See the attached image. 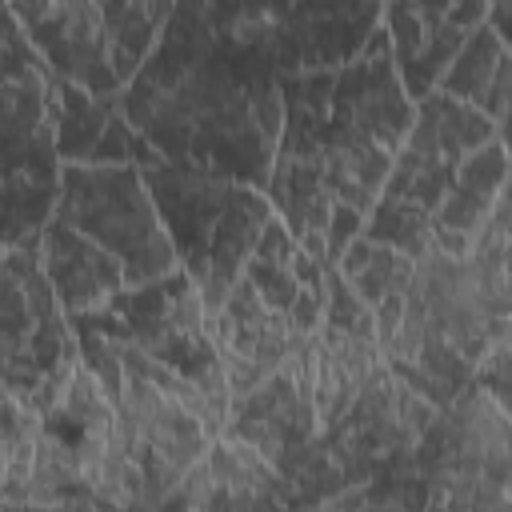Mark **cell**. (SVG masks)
Wrapping results in <instances>:
<instances>
[{
	"label": "cell",
	"instance_id": "obj_1",
	"mask_svg": "<svg viewBox=\"0 0 512 512\" xmlns=\"http://www.w3.org/2000/svg\"><path fill=\"white\" fill-rule=\"evenodd\" d=\"M284 80L272 4H172L120 108L160 160L264 192Z\"/></svg>",
	"mask_w": 512,
	"mask_h": 512
},
{
	"label": "cell",
	"instance_id": "obj_2",
	"mask_svg": "<svg viewBox=\"0 0 512 512\" xmlns=\"http://www.w3.org/2000/svg\"><path fill=\"white\" fill-rule=\"evenodd\" d=\"M284 116L264 196L284 232L324 264L360 236L384 176L412 128L384 28L336 72L288 76Z\"/></svg>",
	"mask_w": 512,
	"mask_h": 512
},
{
	"label": "cell",
	"instance_id": "obj_3",
	"mask_svg": "<svg viewBox=\"0 0 512 512\" xmlns=\"http://www.w3.org/2000/svg\"><path fill=\"white\" fill-rule=\"evenodd\" d=\"M508 196L464 256L420 252L400 292L372 308L384 368L432 408L472 388L480 360L508 340Z\"/></svg>",
	"mask_w": 512,
	"mask_h": 512
},
{
	"label": "cell",
	"instance_id": "obj_4",
	"mask_svg": "<svg viewBox=\"0 0 512 512\" xmlns=\"http://www.w3.org/2000/svg\"><path fill=\"white\" fill-rule=\"evenodd\" d=\"M140 176L172 244L176 268L192 280L204 316H212L224 304L228 288L240 280L272 220L268 196L228 176L184 168L160 156L140 164Z\"/></svg>",
	"mask_w": 512,
	"mask_h": 512
},
{
	"label": "cell",
	"instance_id": "obj_5",
	"mask_svg": "<svg viewBox=\"0 0 512 512\" xmlns=\"http://www.w3.org/2000/svg\"><path fill=\"white\" fill-rule=\"evenodd\" d=\"M504 136L476 108L448 100L440 92L424 96L412 112V128L384 176V188L360 228V236L404 252L416 260L428 248V228L448 188L456 184L464 160Z\"/></svg>",
	"mask_w": 512,
	"mask_h": 512
},
{
	"label": "cell",
	"instance_id": "obj_6",
	"mask_svg": "<svg viewBox=\"0 0 512 512\" xmlns=\"http://www.w3.org/2000/svg\"><path fill=\"white\" fill-rule=\"evenodd\" d=\"M68 320L72 328H92L108 336L112 344L132 348L148 356L152 364H160L164 372H172L176 380H184L224 428L228 408H232L228 380H224V368H220V356L208 332L204 304L184 272H172L140 288H124L104 308L68 316Z\"/></svg>",
	"mask_w": 512,
	"mask_h": 512
},
{
	"label": "cell",
	"instance_id": "obj_7",
	"mask_svg": "<svg viewBox=\"0 0 512 512\" xmlns=\"http://www.w3.org/2000/svg\"><path fill=\"white\" fill-rule=\"evenodd\" d=\"M424 512H512L508 508V408L476 384L436 408L412 448Z\"/></svg>",
	"mask_w": 512,
	"mask_h": 512
},
{
	"label": "cell",
	"instance_id": "obj_8",
	"mask_svg": "<svg viewBox=\"0 0 512 512\" xmlns=\"http://www.w3.org/2000/svg\"><path fill=\"white\" fill-rule=\"evenodd\" d=\"M80 348L68 312L48 288L36 252L0 256V396L44 416L72 372Z\"/></svg>",
	"mask_w": 512,
	"mask_h": 512
},
{
	"label": "cell",
	"instance_id": "obj_9",
	"mask_svg": "<svg viewBox=\"0 0 512 512\" xmlns=\"http://www.w3.org/2000/svg\"><path fill=\"white\" fill-rule=\"evenodd\" d=\"M220 436L252 448L260 460H268L300 504H332L344 496V488L320 448L308 344H300L248 396L232 400Z\"/></svg>",
	"mask_w": 512,
	"mask_h": 512
},
{
	"label": "cell",
	"instance_id": "obj_10",
	"mask_svg": "<svg viewBox=\"0 0 512 512\" xmlns=\"http://www.w3.org/2000/svg\"><path fill=\"white\" fill-rule=\"evenodd\" d=\"M52 220L68 224L72 232L88 236L100 252H108L124 268L128 288L180 272L156 204L144 188V176L132 164H64Z\"/></svg>",
	"mask_w": 512,
	"mask_h": 512
},
{
	"label": "cell",
	"instance_id": "obj_11",
	"mask_svg": "<svg viewBox=\"0 0 512 512\" xmlns=\"http://www.w3.org/2000/svg\"><path fill=\"white\" fill-rule=\"evenodd\" d=\"M116 448V412L88 368H76L60 400L36 416L32 456V504L96 500Z\"/></svg>",
	"mask_w": 512,
	"mask_h": 512
},
{
	"label": "cell",
	"instance_id": "obj_12",
	"mask_svg": "<svg viewBox=\"0 0 512 512\" xmlns=\"http://www.w3.org/2000/svg\"><path fill=\"white\" fill-rule=\"evenodd\" d=\"M432 416L436 408L428 400H420L408 384H400L388 368H380L352 400V408L328 432H320V448L340 488L352 492L372 476H380L384 468L400 464L420 444Z\"/></svg>",
	"mask_w": 512,
	"mask_h": 512
},
{
	"label": "cell",
	"instance_id": "obj_13",
	"mask_svg": "<svg viewBox=\"0 0 512 512\" xmlns=\"http://www.w3.org/2000/svg\"><path fill=\"white\" fill-rule=\"evenodd\" d=\"M24 40L32 44L44 76L84 88L92 96H124V80L112 56V28L104 4H8Z\"/></svg>",
	"mask_w": 512,
	"mask_h": 512
},
{
	"label": "cell",
	"instance_id": "obj_14",
	"mask_svg": "<svg viewBox=\"0 0 512 512\" xmlns=\"http://www.w3.org/2000/svg\"><path fill=\"white\" fill-rule=\"evenodd\" d=\"M308 356H312L316 420H320V432H328L364 392V384L384 368L372 312L336 276V268L328 272V304H324L320 328L308 340Z\"/></svg>",
	"mask_w": 512,
	"mask_h": 512
},
{
	"label": "cell",
	"instance_id": "obj_15",
	"mask_svg": "<svg viewBox=\"0 0 512 512\" xmlns=\"http://www.w3.org/2000/svg\"><path fill=\"white\" fill-rule=\"evenodd\" d=\"M488 16V4L460 0V4H380V28L388 40V56L396 80L412 104L440 88V76Z\"/></svg>",
	"mask_w": 512,
	"mask_h": 512
},
{
	"label": "cell",
	"instance_id": "obj_16",
	"mask_svg": "<svg viewBox=\"0 0 512 512\" xmlns=\"http://www.w3.org/2000/svg\"><path fill=\"white\" fill-rule=\"evenodd\" d=\"M208 332H212V344H216L232 400L248 396L300 344H308V332H300L288 316L272 312L244 280H236L228 288L224 304L208 316Z\"/></svg>",
	"mask_w": 512,
	"mask_h": 512
},
{
	"label": "cell",
	"instance_id": "obj_17",
	"mask_svg": "<svg viewBox=\"0 0 512 512\" xmlns=\"http://www.w3.org/2000/svg\"><path fill=\"white\" fill-rule=\"evenodd\" d=\"M380 24V4H272V36L284 76L336 72L360 56Z\"/></svg>",
	"mask_w": 512,
	"mask_h": 512
},
{
	"label": "cell",
	"instance_id": "obj_18",
	"mask_svg": "<svg viewBox=\"0 0 512 512\" xmlns=\"http://www.w3.org/2000/svg\"><path fill=\"white\" fill-rule=\"evenodd\" d=\"M48 112L56 128V156L60 164H148L156 152L140 140V132L128 124L120 96H92L84 88L60 84L48 76Z\"/></svg>",
	"mask_w": 512,
	"mask_h": 512
},
{
	"label": "cell",
	"instance_id": "obj_19",
	"mask_svg": "<svg viewBox=\"0 0 512 512\" xmlns=\"http://www.w3.org/2000/svg\"><path fill=\"white\" fill-rule=\"evenodd\" d=\"M504 196H508V148H504V136H496L492 144H484L464 160L456 184L448 188L444 204L432 216L424 252L464 256Z\"/></svg>",
	"mask_w": 512,
	"mask_h": 512
},
{
	"label": "cell",
	"instance_id": "obj_20",
	"mask_svg": "<svg viewBox=\"0 0 512 512\" xmlns=\"http://www.w3.org/2000/svg\"><path fill=\"white\" fill-rule=\"evenodd\" d=\"M36 260H40V272H44L48 288L56 292V300H60V308L68 316L96 312V308H104L112 296H120L128 288L124 268L108 252H100L88 236L72 232L60 220H52L44 228Z\"/></svg>",
	"mask_w": 512,
	"mask_h": 512
},
{
	"label": "cell",
	"instance_id": "obj_21",
	"mask_svg": "<svg viewBox=\"0 0 512 512\" xmlns=\"http://www.w3.org/2000/svg\"><path fill=\"white\" fill-rule=\"evenodd\" d=\"M312 508L292 496L280 472L252 448L220 436L204 456V512H296Z\"/></svg>",
	"mask_w": 512,
	"mask_h": 512
},
{
	"label": "cell",
	"instance_id": "obj_22",
	"mask_svg": "<svg viewBox=\"0 0 512 512\" xmlns=\"http://www.w3.org/2000/svg\"><path fill=\"white\" fill-rule=\"evenodd\" d=\"M440 96L460 100L476 108L484 120H492L500 132L508 124V100H512V48L488 28H472L448 72L440 76Z\"/></svg>",
	"mask_w": 512,
	"mask_h": 512
},
{
	"label": "cell",
	"instance_id": "obj_23",
	"mask_svg": "<svg viewBox=\"0 0 512 512\" xmlns=\"http://www.w3.org/2000/svg\"><path fill=\"white\" fill-rule=\"evenodd\" d=\"M332 268H336V276L356 292V300L372 312L376 304H384L392 292L404 288V280H408V272H412V260H408L404 252H396V248H384V244H376V240H368V236H356V240L340 252V260H336Z\"/></svg>",
	"mask_w": 512,
	"mask_h": 512
},
{
	"label": "cell",
	"instance_id": "obj_24",
	"mask_svg": "<svg viewBox=\"0 0 512 512\" xmlns=\"http://www.w3.org/2000/svg\"><path fill=\"white\" fill-rule=\"evenodd\" d=\"M36 456V416L0 396V504L28 500Z\"/></svg>",
	"mask_w": 512,
	"mask_h": 512
},
{
	"label": "cell",
	"instance_id": "obj_25",
	"mask_svg": "<svg viewBox=\"0 0 512 512\" xmlns=\"http://www.w3.org/2000/svg\"><path fill=\"white\" fill-rule=\"evenodd\" d=\"M44 84V68L32 52V44L24 40L16 16L8 4H0V116L20 100L28 96L32 88Z\"/></svg>",
	"mask_w": 512,
	"mask_h": 512
},
{
	"label": "cell",
	"instance_id": "obj_26",
	"mask_svg": "<svg viewBox=\"0 0 512 512\" xmlns=\"http://www.w3.org/2000/svg\"><path fill=\"white\" fill-rule=\"evenodd\" d=\"M484 396H492L500 408H508V384H512V340H504V344H496L484 360H480V368H476V380H472Z\"/></svg>",
	"mask_w": 512,
	"mask_h": 512
},
{
	"label": "cell",
	"instance_id": "obj_27",
	"mask_svg": "<svg viewBox=\"0 0 512 512\" xmlns=\"http://www.w3.org/2000/svg\"><path fill=\"white\" fill-rule=\"evenodd\" d=\"M160 512H204V460L188 472V480L164 500Z\"/></svg>",
	"mask_w": 512,
	"mask_h": 512
},
{
	"label": "cell",
	"instance_id": "obj_28",
	"mask_svg": "<svg viewBox=\"0 0 512 512\" xmlns=\"http://www.w3.org/2000/svg\"><path fill=\"white\" fill-rule=\"evenodd\" d=\"M0 512H96L92 500H64V504H32V500H20V504H0Z\"/></svg>",
	"mask_w": 512,
	"mask_h": 512
},
{
	"label": "cell",
	"instance_id": "obj_29",
	"mask_svg": "<svg viewBox=\"0 0 512 512\" xmlns=\"http://www.w3.org/2000/svg\"><path fill=\"white\" fill-rule=\"evenodd\" d=\"M296 512H332V504H312V508H296Z\"/></svg>",
	"mask_w": 512,
	"mask_h": 512
},
{
	"label": "cell",
	"instance_id": "obj_30",
	"mask_svg": "<svg viewBox=\"0 0 512 512\" xmlns=\"http://www.w3.org/2000/svg\"><path fill=\"white\" fill-rule=\"evenodd\" d=\"M0 256H4V248H0Z\"/></svg>",
	"mask_w": 512,
	"mask_h": 512
}]
</instances>
